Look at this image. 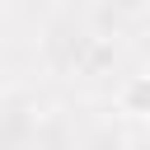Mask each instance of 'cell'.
<instances>
[{"label":"cell","mask_w":150,"mask_h":150,"mask_svg":"<svg viewBox=\"0 0 150 150\" xmlns=\"http://www.w3.org/2000/svg\"><path fill=\"white\" fill-rule=\"evenodd\" d=\"M136 98L145 103V112H150V80H131V89L122 94V108L127 112H136Z\"/></svg>","instance_id":"cell-1"}]
</instances>
